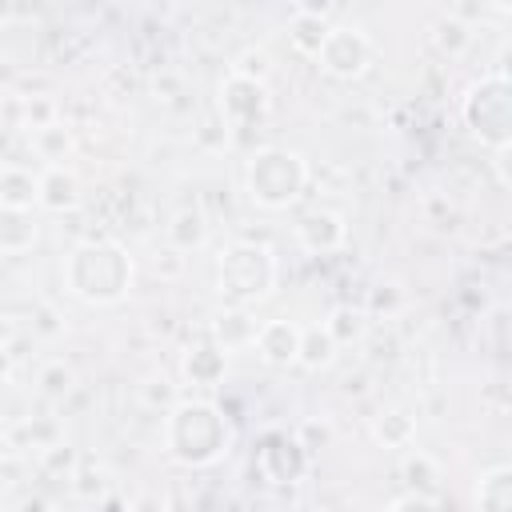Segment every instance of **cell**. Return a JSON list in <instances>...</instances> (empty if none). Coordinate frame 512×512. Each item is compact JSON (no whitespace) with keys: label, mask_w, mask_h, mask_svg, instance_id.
<instances>
[{"label":"cell","mask_w":512,"mask_h":512,"mask_svg":"<svg viewBox=\"0 0 512 512\" xmlns=\"http://www.w3.org/2000/svg\"><path fill=\"white\" fill-rule=\"evenodd\" d=\"M80 204V176L76 168H44L40 172V208L44 212H72Z\"/></svg>","instance_id":"18"},{"label":"cell","mask_w":512,"mask_h":512,"mask_svg":"<svg viewBox=\"0 0 512 512\" xmlns=\"http://www.w3.org/2000/svg\"><path fill=\"white\" fill-rule=\"evenodd\" d=\"M0 208H8V212H32V208H40V172L8 160L0 168Z\"/></svg>","instance_id":"13"},{"label":"cell","mask_w":512,"mask_h":512,"mask_svg":"<svg viewBox=\"0 0 512 512\" xmlns=\"http://www.w3.org/2000/svg\"><path fill=\"white\" fill-rule=\"evenodd\" d=\"M260 324L252 316V308H240V304H224L212 312V324H208V336L216 348L224 352H244V348H256V336H260Z\"/></svg>","instance_id":"10"},{"label":"cell","mask_w":512,"mask_h":512,"mask_svg":"<svg viewBox=\"0 0 512 512\" xmlns=\"http://www.w3.org/2000/svg\"><path fill=\"white\" fill-rule=\"evenodd\" d=\"M28 144H32V152H36V160H44V168H68V160L76 156V136H72V128H68L64 120H56V124H48V128H40V132H32Z\"/></svg>","instance_id":"19"},{"label":"cell","mask_w":512,"mask_h":512,"mask_svg":"<svg viewBox=\"0 0 512 512\" xmlns=\"http://www.w3.org/2000/svg\"><path fill=\"white\" fill-rule=\"evenodd\" d=\"M12 512H52V504H48L40 492H24V496L12 504Z\"/></svg>","instance_id":"32"},{"label":"cell","mask_w":512,"mask_h":512,"mask_svg":"<svg viewBox=\"0 0 512 512\" xmlns=\"http://www.w3.org/2000/svg\"><path fill=\"white\" fill-rule=\"evenodd\" d=\"M300 340H304V328L296 320H284V316L264 320L256 336V356L268 368H292L300 364Z\"/></svg>","instance_id":"11"},{"label":"cell","mask_w":512,"mask_h":512,"mask_svg":"<svg viewBox=\"0 0 512 512\" xmlns=\"http://www.w3.org/2000/svg\"><path fill=\"white\" fill-rule=\"evenodd\" d=\"M180 372H184V380H188L192 388H216V384L224 380V372H228V352L216 348L212 340H208V344H196V348L184 352Z\"/></svg>","instance_id":"15"},{"label":"cell","mask_w":512,"mask_h":512,"mask_svg":"<svg viewBox=\"0 0 512 512\" xmlns=\"http://www.w3.org/2000/svg\"><path fill=\"white\" fill-rule=\"evenodd\" d=\"M256 468H260V476L272 480V484H296V480L308 472V444H304L300 436L276 432V436H268V440L260 444Z\"/></svg>","instance_id":"8"},{"label":"cell","mask_w":512,"mask_h":512,"mask_svg":"<svg viewBox=\"0 0 512 512\" xmlns=\"http://www.w3.org/2000/svg\"><path fill=\"white\" fill-rule=\"evenodd\" d=\"M476 512H512V464H492L476 476L472 488Z\"/></svg>","instance_id":"17"},{"label":"cell","mask_w":512,"mask_h":512,"mask_svg":"<svg viewBox=\"0 0 512 512\" xmlns=\"http://www.w3.org/2000/svg\"><path fill=\"white\" fill-rule=\"evenodd\" d=\"M384 512H444L436 496H424V492H400L396 500L384 504Z\"/></svg>","instance_id":"28"},{"label":"cell","mask_w":512,"mask_h":512,"mask_svg":"<svg viewBox=\"0 0 512 512\" xmlns=\"http://www.w3.org/2000/svg\"><path fill=\"white\" fill-rule=\"evenodd\" d=\"M368 432H372V440L380 444V448H408L412 440H416V412L412 408H404V404H384L376 416H372V424H368Z\"/></svg>","instance_id":"14"},{"label":"cell","mask_w":512,"mask_h":512,"mask_svg":"<svg viewBox=\"0 0 512 512\" xmlns=\"http://www.w3.org/2000/svg\"><path fill=\"white\" fill-rule=\"evenodd\" d=\"M336 352H340V340L328 332L324 320L304 328V340H300V368L320 372V368H328V364L336 360Z\"/></svg>","instance_id":"21"},{"label":"cell","mask_w":512,"mask_h":512,"mask_svg":"<svg viewBox=\"0 0 512 512\" xmlns=\"http://www.w3.org/2000/svg\"><path fill=\"white\" fill-rule=\"evenodd\" d=\"M164 452L180 468H212L232 452V424L220 404L188 396L164 412Z\"/></svg>","instance_id":"2"},{"label":"cell","mask_w":512,"mask_h":512,"mask_svg":"<svg viewBox=\"0 0 512 512\" xmlns=\"http://www.w3.org/2000/svg\"><path fill=\"white\" fill-rule=\"evenodd\" d=\"M492 168H496L500 184H504V188H512V144H508V148H496V152H492Z\"/></svg>","instance_id":"30"},{"label":"cell","mask_w":512,"mask_h":512,"mask_svg":"<svg viewBox=\"0 0 512 512\" xmlns=\"http://www.w3.org/2000/svg\"><path fill=\"white\" fill-rule=\"evenodd\" d=\"M40 464H44V468H52V472H60V468L68 472V468L76 464V448L60 440V444H52V448H44V452H40Z\"/></svg>","instance_id":"29"},{"label":"cell","mask_w":512,"mask_h":512,"mask_svg":"<svg viewBox=\"0 0 512 512\" xmlns=\"http://www.w3.org/2000/svg\"><path fill=\"white\" fill-rule=\"evenodd\" d=\"M460 124L472 140L484 148H508L512 144V76L508 72H484L472 80L460 96Z\"/></svg>","instance_id":"5"},{"label":"cell","mask_w":512,"mask_h":512,"mask_svg":"<svg viewBox=\"0 0 512 512\" xmlns=\"http://www.w3.org/2000/svg\"><path fill=\"white\" fill-rule=\"evenodd\" d=\"M228 72H240V76H248V80H264V84H268V52L248 48V52H240V56L232 60Z\"/></svg>","instance_id":"26"},{"label":"cell","mask_w":512,"mask_h":512,"mask_svg":"<svg viewBox=\"0 0 512 512\" xmlns=\"http://www.w3.org/2000/svg\"><path fill=\"white\" fill-rule=\"evenodd\" d=\"M344 240H348V224L332 208H312L296 220V244L308 256H328V252L344 248Z\"/></svg>","instance_id":"9"},{"label":"cell","mask_w":512,"mask_h":512,"mask_svg":"<svg viewBox=\"0 0 512 512\" xmlns=\"http://www.w3.org/2000/svg\"><path fill=\"white\" fill-rule=\"evenodd\" d=\"M276 288V252L260 240H232L216 256V292L224 304L252 308Z\"/></svg>","instance_id":"4"},{"label":"cell","mask_w":512,"mask_h":512,"mask_svg":"<svg viewBox=\"0 0 512 512\" xmlns=\"http://www.w3.org/2000/svg\"><path fill=\"white\" fill-rule=\"evenodd\" d=\"M56 120L60 116H56V104L52 100H44V96L24 100V128H28V136L40 132V128H48V124H56Z\"/></svg>","instance_id":"25"},{"label":"cell","mask_w":512,"mask_h":512,"mask_svg":"<svg viewBox=\"0 0 512 512\" xmlns=\"http://www.w3.org/2000/svg\"><path fill=\"white\" fill-rule=\"evenodd\" d=\"M332 32V20H328V8H316V4H296L292 8V20H288V44L300 52V56H320L324 40Z\"/></svg>","instance_id":"12"},{"label":"cell","mask_w":512,"mask_h":512,"mask_svg":"<svg viewBox=\"0 0 512 512\" xmlns=\"http://www.w3.org/2000/svg\"><path fill=\"white\" fill-rule=\"evenodd\" d=\"M40 236L36 212H8L0 208V252L4 256H24Z\"/></svg>","instance_id":"20"},{"label":"cell","mask_w":512,"mask_h":512,"mask_svg":"<svg viewBox=\"0 0 512 512\" xmlns=\"http://www.w3.org/2000/svg\"><path fill=\"white\" fill-rule=\"evenodd\" d=\"M324 324H328V332H332L340 344H352V340H360V336H364L368 316H364L360 308H352V304H340V308H332V316H328Z\"/></svg>","instance_id":"24"},{"label":"cell","mask_w":512,"mask_h":512,"mask_svg":"<svg viewBox=\"0 0 512 512\" xmlns=\"http://www.w3.org/2000/svg\"><path fill=\"white\" fill-rule=\"evenodd\" d=\"M196 140H200L204 148H216V152H224V148H228V140H232V128L224 124V116H208V120L196 128Z\"/></svg>","instance_id":"27"},{"label":"cell","mask_w":512,"mask_h":512,"mask_svg":"<svg viewBox=\"0 0 512 512\" xmlns=\"http://www.w3.org/2000/svg\"><path fill=\"white\" fill-rule=\"evenodd\" d=\"M60 280L64 292L76 296L88 308H112L132 292L136 280V264L128 256V248L112 236H88L76 240L64 260H60Z\"/></svg>","instance_id":"1"},{"label":"cell","mask_w":512,"mask_h":512,"mask_svg":"<svg viewBox=\"0 0 512 512\" xmlns=\"http://www.w3.org/2000/svg\"><path fill=\"white\" fill-rule=\"evenodd\" d=\"M144 400H148V404L164 400L168 408L176 404V400H172V388H168V380H164V376H152V380H148V388H144Z\"/></svg>","instance_id":"31"},{"label":"cell","mask_w":512,"mask_h":512,"mask_svg":"<svg viewBox=\"0 0 512 512\" xmlns=\"http://www.w3.org/2000/svg\"><path fill=\"white\" fill-rule=\"evenodd\" d=\"M268 84L264 80H248L240 72H228L216 84V116H224L228 128H248L256 120L268 116Z\"/></svg>","instance_id":"7"},{"label":"cell","mask_w":512,"mask_h":512,"mask_svg":"<svg viewBox=\"0 0 512 512\" xmlns=\"http://www.w3.org/2000/svg\"><path fill=\"white\" fill-rule=\"evenodd\" d=\"M428 36H432V44H436V52H444V56H460V52H468V44H472V28L460 20V16H436L432 20V28H428Z\"/></svg>","instance_id":"22"},{"label":"cell","mask_w":512,"mask_h":512,"mask_svg":"<svg viewBox=\"0 0 512 512\" xmlns=\"http://www.w3.org/2000/svg\"><path fill=\"white\" fill-rule=\"evenodd\" d=\"M72 388H76L72 364H64V360H44V364L36 368V392H40L44 400H64Z\"/></svg>","instance_id":"23"},{"label":"cell","mask_w":512,"mask_h":512,"mask_svg":"<svg viewBox=\"0 0 512 512\" xmlns=\"http://www.w3.org/2000/svg\"><path fill=\"white\" fill-rule=\"evenodd\" d=\"M372 60H376V44L360 24H332V32H328V40L316 56V64L336 80L364 76L372 68Z\"/></svg>","instance_id":"6"},{"label":"cell","mask_w":512,"mask_h":512,"mask_svg":"<svg viewBox=\"0 0 512 512\" xmlns=\"http://www.w3.org/2000/svg\"><path fill=\"white\" fill-rule=\"evenodd\" d=\"M304 188H308V160L296 148L268 144L256 148L244 164V192L256 208L284 212L304 196Z\"/></svg>","instance_id":"3"},{"label":"cell","mask_w":512,"mask_h":512,"mask_svg":"<svg viewBox=\"0 0 512 512\" xmlns=\"http://www.w3.org/2000/svg\"><path fill=\"white\" fill-rule=\"evenodd\" d=\"M164 240H168L172 252H196V248H204V240H208V216H204V208H196V204L176 208L168 216V224H164Z\"/></svg>","instance_id":"16"}]
</instances>
